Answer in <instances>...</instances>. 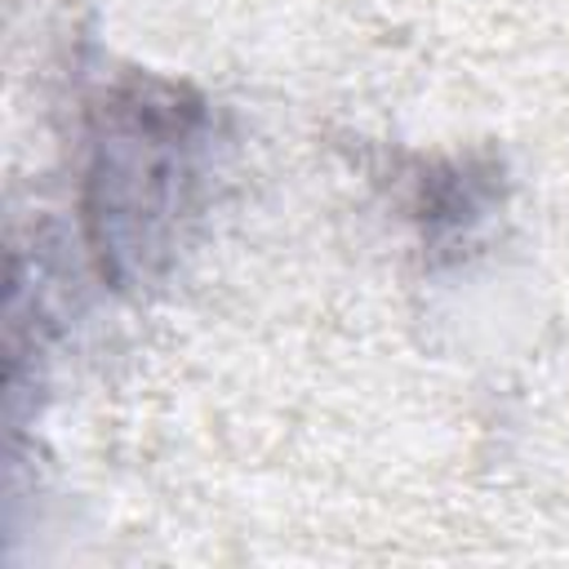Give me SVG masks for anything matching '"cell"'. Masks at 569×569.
<instances>
[{
  "mask_svg": "<svg viewBox=\"0 0 569 569\" xmlns=\"http://www.w3.org/2000/svg\"><path fill=\"white\" fill-rule=\"evenodd\" d=\"M200 107L169 84L133 80L102 107V133L89 173V222L102 271L124 280L129 271L164 253L173 218L187 209L196 178Z\"/></svg>",
  "mask_w": 569,
  "mask_h": 569,
  "instance_id": "6da1fadb",
  "label": "cell"
}]
</instances>
